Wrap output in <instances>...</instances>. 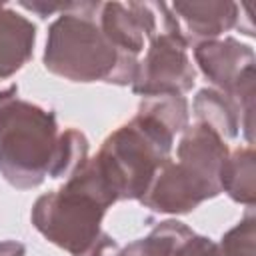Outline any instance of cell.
<instances>
[{"mask_svg":"<svg viewBox=\"0 0 256 256\" xmlns=\"http://www.w3.org/2000/svg\"><path fill=\"white\" fill-rule=\"evenodd\" d=\"M26 246L16 240H2L0 242V256H24Z\"/></svg>","mask_w":256,"mask_h":256,"instance_id":"cell-19","label":"cell"},{"mask_svg":"<svg viewBox=\"0 0 256 256\" xmlns=\"http://www.w3.org/2000/svg\"><path fill=\"white\" fill-rule=\"evenodd\" d=\"M106 210L90 196L62 184L36 198L30 220L48 242L70 256H116L118 242L102 230Z\"/></svg>","mask_w":256,"mask_h":256,"instance_id":"cell-4","label":"cell"},{"mask_svg":"<svg viewBox=\"0 0 256 256\" xmlns=\"http://www.w3.org/2000/svg\"><path fill=\"white\" fill-rule=\"evenodd\" d=\"M172 146L174 134L150 114L138 112L102 142L96 158L118 200H140L158 168L170 160Z\"/></svg>","mask_w":256,"mask_h":256,"instance_id":"cell-3","label":"cell"},{"mask_svg":"<svg viewBox=\"0 0 256 256\" xmlns=\"http://www.w3.org/2000/svg\"><path fill=\"white\" fill-rule=\"evenodd\" d=\"M178 256H222L218 242L192 232L180 246Z\"/></svg>","mask_w":256,"mask_h":256,"instance_id":"cell-17","label":"cell"},{"mask_svg":"<svg viewBox=\"0 0 256 256\" xmlns=\"http://www.w3.org/2000/svg\"><path fill=\"white\" fill-rule=\"evenodd\" d=\"M218 194L220 186L212 184L190 166L170 158L158 168L140 202L144 208L160 214H188Z\"/></svg>","mask_w":256,"mask_h":256,"instance_id":"cell-7","label":"cell"},{"mask_svg":"<svg viewBox=\"0 0 256 256\" xmlns=\"http://www.w3.org/2000/svg\"><path fill=\"white\" fill-rule=\"evenodd\" d=\"M194 116L200 124L212 128L222 140H232L238 136L242 120L236 102L214 88H202L192 102Z\"/></svg>","mask_w":256,"mask_h":256,"instance_id":"cell-11","label":"cell"},{"mask_svg":"<svg viewBox=\"0 0 256 256\" xmlns=\"http://www.w3.org/2000/svg\"><path fill=\"white\" fill-rule=\"evenodd\" d=\"M34 42L32 20L0 2V80L14 76L32 58Z\"/></svg>","mask_w":256,"mask_h":256,"instance_id":"cell-10","label":"cell"},{"mask_svg":"<svg viewBox=\"0 0 256 256\" xmlns=\"http://www.w3.org/2000/svg\"><path fill=\"white\" fill-rule=\"evenodd\" d=\"M138 112L150 114L162 122L174 136L182 134L188 124V100L182 94H164V96H146L140 100Z\"/></svg>","mask_w":256,"mask_h":256,"instance_id":"cell-15","label":"cell"},{"mask_svg":"<svg viewBox=\"0 0 256 256\" xmlns=\"http://www.w3.org/2000/svg\"><path fill=\"white\" fill-rule=\"evenodd\" d=\"M88 148H90L88 138L80 130L76 128L62 130L58 136L48 178H70L90 158Z\"/></svg>","mask_w":256,"mask_h":256,"instance_id":"cell-14","label":"cell"},{"mask_svg":"<svg viewBox=\"0 0 256 256\" xmlns=\"http://www.w3.org/2000/svg\"><path fill=\"white\" fill-rule=\"evenodd\" d=\"M170 10L190 46L222 38L228 30L236 28L240 20V6L230 0L174 2Z\"/></svg>","mask_w":256,"mask_h":256,"instance_id":"cell-8","label":"cell"},{"mask_svg":"<svg viewBox=\"0 0 256 256\" xmlns=\"http://www.w3.org/2000/svg\"><path fill=\"white\" fill-rule=\"evenodd\" d=\"M18 4H20L24 10L38 14L40 18H48V16H52V14H56V12L64 14V12L72 10V6H74V2H44V0H32V2L22 0V2H18Z\"/></svg>","mask_w":256,"mask_h":256,"instance_id":"cell-18","label":"cell"},{"mask_svg":"<svg viewBox=\"0 0 256 256\" xmlns=\"http://www.w3.org/2000/svg\"><path fill=\"white\" fill-rule=\"evenodd\" d=\"M60 128L56 114L14 98L0 108V174L18 188H38L52 166Z\"/></svg>","mask_w":256,"mask_h":256,"instance_id":"cell-2","label":"cell"},{"mask_svg":"<svg viewBox=\"0 0 256 256\" xmlns=\"http://www.w3.org/2000/svg\"><path fill=\"white\" fill-rule=\"evenodd\" d=\"M190 234L192 230L184 222L164 220L156 224L148 236L120 248L116 256H178L182 242Z\"/></svg>","mask_w":256,"mask_h":256,"instance_id":"cell-13","label":"cell"},{"mask_svg":"<svg viewBox=\"0 0 256 256\" xmlns=\"http://www.w3.org/2000/svg\"><path fill=\"white\" fill-rule=\"evenodd\" d=\"M254 148H236L228 154L220 170V190L226 192L234 202L248 208L256 202V160Z\"/></svg>","mask_w":256,"mask_h":256,"instance_id":"cell-12","label":"cell"},{"mask_svg":"<svg viewBox=\"0 0 256 256\" xmlns=\"http://www.w3.org/2000/svg\"><path fill=\"white\" fill-rule=\"evenodd\" d=\"M190 44L184 38L172 10L168 12L160 32L148 42L144 58L138 60L132 92L146 96L182 94L196 82V68L188 54Z\"/></svg>","mask_w":256,"mask_h":256,"instance_id":"cell-5","label":"cell"},{"mask_svg":"<svg viewBox=\"0 0 256 256\" xmlns=\"http://www.w3.org/2000/svg\"><path fill=\"white\" fill-rule=\"evenodd\" d=\"M230 150L226 146V140H222L212 128L200 122L188 126L176 146L178 162L190 166L194 172L216 186H220V170Z\"/></svg>","mask_w":256,"mask_h":256,"instance_id":"cell-9","label":"cell"},{"mask_svg":"<svg viewBox=\"0 0 256 256\" xmlns=\"http://www.w3.org/2000/svg\"><path fill=\"white\" fill-rule=\"evenodd\" d=\"M254 246H256V218L254 216L242 218L218 242L222 256H254Z\"/></svg>","mask_w":256,"mask_h":256,"instance_id":"cell-16","label":"cell"},{"mask_svg":"<svg viewBox=\"0 0 256 256\" xmlns=\"http://www.w3.org/2000/svg\"><path fill=\"white\" fill-rule=\"evenodd\" d=\"M100 2H74L48 28L44 68L70 82L132 84L140 58L122 54L100 30Z\"/></svg>","mask_w":256,"mask_h":256,"instance_id":"cell-1","label":"cell"},{"mask_svg":"<svg viewBox=\"0 0 256 256\" xmlns=\"http://www.w3.org/2000/svg\"><path fill=\"white\" fill-rule=\"evenodd\" d=\"M18 96V86L16 84H10L8 88H4V90H0V108L6 104V102H10V100H14Z\"/></svg>","mask_w":256,"mask_h":256,"instance_id":"cell-20","label":"cell"},{"mask_svg":"<svg viewBox=\"0 0 256 256\" xmlns=\"http://www.w3.org/2000/svg\"><path fill=\"white\" fill-rule=\"evenodd\" d=\"M168 12L164 2H100L96 20L122 54L138 58L160 32Z\"/></svg>","mask_w":256,"mask_h":256,"instance_id":"cell-6","label":"cell"}]
</instances>
